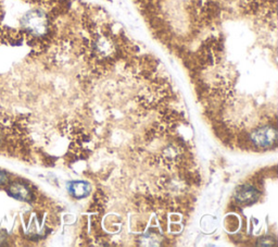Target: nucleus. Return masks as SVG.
I'll use <instances>...</instances> for the list:
<instances>
[{
  "instance_id": "f257e3e1",
  "label": "nucleus",
  "mask_w": 278,
  "mask_h": 247,
  "mask_svg": "<svg viewBox=\"0 0 278 247\" xmlns=\"http://www.w3.org/2000/svg\"><path fill=\"white\" fill-rule=\"evenodd\" d=\"M20 27L24 35L34 40H42L51 33L52 22L45 10L34 8L23 14L20 20Z\"/></svg>"
},
{
  "instance_id": "f03ea898",
  "label": "nucleus",
  "mask_w": 278,
  "mask_h": 247,
  "mask_svg": "<svg viewBox=\"0 0 278 247\" xmlns=\"http://www.w3.org/2000/svg\"><path fill=\"white\" fill-rule=\"evenodd\" d=\"M277 131L275 127H263L253 131L251 134V140L257 147H269L276 143Z\"/></svg>"
},
{
  "instance_id": "39448f33",
  "label": "nucleus",
  "mask_w": 278,
  "mask_h": 247,
  "mask_svg": "<svg viewBox=\"0 0 278 247\" xmlns=\"http://www.w3.org/2000/svg\"><path fill=\"white\" fill-rule=\"evenodd\" d=\"M10 192H11V195L13 196V197L22 199V200L31 201L34 197L33 192L31 191V189H29L27 185H25L24 183H21V182L13 183L11 185V188H10Z\"/></svg>"
},
{
  "instance_id": "20e7f679",
  "label": "nucleus",
  "mask_w": 278,
  "mask_h": 247,
  "mask_svg": "<svg viewBox=\"0 0 278 247\" xmlns=\"http://www.w3.org/2000/svg\"><path fill=\"white\" fill-rule=\"evenodd\" d=\"M90 184L87 182H84V181H74V182H71L69 185V192L71 195L75 198H84L86 196H88L90 193Z\"/></svg>"
},
{
  "instance_id": "0eeeda50",
  "label": "nucleus",
  "mask_w": 278,
  "mask_h": 247,
  "mask_svg": "<svg viewBox=\"0 0 278 247\" xmlns=\"http://www.w3.org/2000/svg\"><path fill=\"white\" fill-rule=\"evenodd\" d=\"M8 182V174L3 171H0V184H4Z\"/></svg>"
},
{
  "instance_id": "7ed1b4c3",
  "label": "nucleus",
  "mask_w": 278,
  "mask_h": 247,
  "mask_svg": "<svg viewBox=\"0 0 278 247\" xmlns=\"http://www.w3.org/2000/svg\"><path fill=\"white\" fill-rule=\"evenodd\" d=\"M260 193L255 188L251 185H244L236 191L235 199L241 205L253 204L259 199Z\"/></svg>"
},
{
  "instance_id": "423d86ee",
  "label": "nucleus",
  "mask_w": 278,
  "mask_h": 247,
  "mask_svg": "<svg viewBox=\"0 0 278 247\" xmlns=\"http://www.w3.org/2000/svg\"><path fill=\"white\" fill-rule=\"evenodd\" d=\"M274 240L272 238H266V239H261L260 240V245H264V246H274Z\"/></svg>"
}]
</instances>
